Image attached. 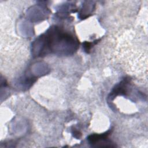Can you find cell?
I'll list each match as a JSON object with an SVG mask.
<instances>
[{
    "mask_svg": "<svg viewBox=\"0 0 148 148\" xmlns=\"http://www.w3.org/2000/svg\"><path fill=\"white\" fill-rule=\"evenodd\" d=\"M91 43H90V42H85L83 44V47H84V49L85 50V51H86L87 53H88L90 49H91Z\"/></svg>",
    "mask_w": 148,
    "mask_h": 148,
    "instance_id": "7a4b0ae2",
    "label": "cell"
},
{
    "mask_svg": "<svg viewBox=\"0 0 148 148\" xmlns=\"http://www.w3.org/2000/svg\"><path fill=\"white\" fill-rule=\"evenodd\" d=\"M109 132L102 134H93L88 137V140L92 146H97L100 144L99 147H112L111 142L107 140L108 136L109 135Z\"/></svg>",
    "mask_w": 148,
    "mask_h": 148,
    "instance_id": "6da1fadb",
    "label": "cell"
}]
</instances>
